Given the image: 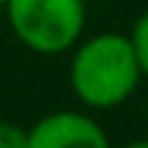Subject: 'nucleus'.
<instances>
[{"label": "nucleus", "instance_id": "3", "mask_svg": "<svg viewBox=\"0 0 148 148\" xmlns=\"http://www.w3.org/2000/svg\"><path fill=\"white\" fill-rule=\"evenodd\" d=\"M26 148H113L105 128L84 110H52L26 128Z\"/></svg>", "mask_w": 148, "mask_h": 148}, {"label": "nucleus", "instance_id": "2", "mask_svg": "<svg viewBox=\"0 0 148 148\" xmlns=\"http://www.w3.org/2000/svg\"><path fill=\"white\" fill-rule=\"evenodd\" d=\"M3 9L15 38L38 55L73 49L87 21L84 0H6Z\"/></svg>", "mask_w": 148, "mask_h": 148}, {"label": "nucleus", "instance_id": "7", "mask_svg": "<svg viewBox=\"0 0 148 148\" xmlns=\"http://www.w3.org/2000/svg\"><path fill=\"white\" fill-rule=\"evenodd\" d=\"M3 6H6V0H0V9H3Z\"/></svg>", "mask_w": 148, "mask_h": 148}, {"label": "nucleus", "instance_id": "5", "mask_svg": "<svg viewBox=\"0 0 148 148\" xmlns=\"http://www.w3.org/2000/svg\"><path fill=\"white\" fill-rule=\"evenodd\" d=\"M0 148H26V128L0 119Z\"/></svg>", "mask_w": 148, "mask_h": 148}, {"label": "nucleus", "instance_id": "4", "mask_svg": "<svg viewBox=\"0 0 148 148\" xmlns=\"http://www.w3.org/2000/svg\"><path fill=\"white\" fill-rule=\"evenodd\" d=\"M131 47L136 52V61H139V70H142V76H148V12H142L131 29Z\"/></svg>", "mask_w": 148, "mask_h": 148}, {"label": "nucleus", "instance_id": "6", "mask_svg": "<svg viewBox=\"0 0 148 148\" xmlns=\"http://www.w3.org/2000/svg\"><path fill=\"white\" fill-rule=\"evenodd\" d=\"M122 148H148V139H136V142H128Z\"/></svg>", "mask_w": 148, "mask_h": 148}, {"label": "nucleus", "instance_id": "1", "mask_svg": "<svg viewBox=\"0 0 148 148\" xmlns=\"http://www.w3.org/2000/svg\"><path fill=\"white\" fill-rule=\"evenodd\" d=\"M70 90L90 110H110L128 102L142 79L131 38L122 32H99L73 47Z\"/></svg>", "mask_w": 148, "mask_h": 148}]
</instances>
